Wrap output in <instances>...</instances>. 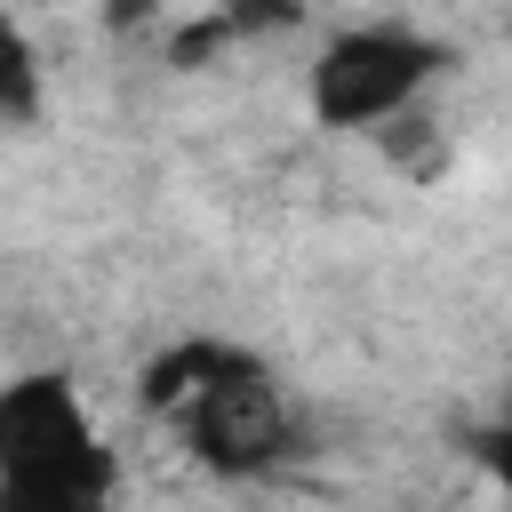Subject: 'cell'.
<instances>
[{
  "label": "cell",
  "mask_w": 512,
  "mask_h": 512,
  "mask_svg": "<svg viewBox=\"0 0 512 512\" xmlns=\"http://www.w3.org/2000/svg\"><path fill=\"white\" fill-rule=\"evenodd\" d=\"M120 456L88 424L72 376L32 368L0 392V512H104Z\"/></svg>",
  "instance_id": "obj_1"
},
{
  "label": "cell",
  "mask_w": 512,
  "mask_h": 512,
  "mask_svg": "<svg viewBox=\"0 0 512 512\" xmlns=\"http://www.w3.org/2000/svg\"><path fill=\"white\" fill-rule=\"evenodd\" d=\"M448 64H456V48L432 40V32H416V24H400V16H384V24H344V32L320 48V64L304 72V104H312L320 128L368 136V128L416 112V96H424Z\"/></svg>",
  "instance_id": "obj_2"
},
{
  "label": "cell",
  "mask_w": 512,
  "mask_h": 512,
  "mask_svg": "<svg viewBox=\"0 0 512 512\" xmlns=\"http://www.w3.org/2000/svg\"><path fill=\"white\" fill-rule=\"evenodd\" d=\"M168 432H176L216 480H256V472H272V464L296 448V416H288V400H280V384H272L264 360H248V368H232L224 384H208L192 408L168 416Z\"/></svg>",
  "instance_id": "obj_3"
},
{
  "label": "cell",
  "mask_w": 512,
  "mask_h": 512,
  "mask_svg": "<svg viewBox=\"0 0 512 512\" xmlns=\"http://www.w3.org/2000/svg\"><path fill=\"white\" fill-rule=\"evenodd\" d=\"M256 352L248 344H232V336H176V344H160L152 360H144V376H136V392H144V408L168 424L176 408H192L208 384H224L232 368H248Z\"/></svg>",
  "instance_id": "obj_4"
},
{
  "label": "cell",
  "mask_w": 512,
  "mask_h": 512,
  "mask_svg": "<svg viewBox=\"0 0 512 512\" xmlns=\"http://www.w3.org/2000/svg\"><path fill=\"white\" fill-rule=\"evenodd\" d=\"M32 120H40V56L16 32L8 40V128H32Z\"/></svg>",
  "instance_id": "obj_5"
},
{
  "label": "cell",
  "mask_w": 512,
  "mask_h": 512,
  "mask_svg": "<svg viewBox=\"0 0 512 512\" xmlns=\"http://www.w3.org/2000/svg\"><path fill=\"white\" fill-rule=\"evenodd\" d=\"M472 456H480V472L512 496V416H496V424H480L472 432Z\"/></svg>",
  "instance_id": "obj_6"
},
{
  "label": "cell",
  "mask_w": 512,
  "mask_h": 512,
  "mask_svg": "<svg viewBox=\"0 0 512 512\" xmlns=\"http://www.w3.org/2000/svg\"><path fill=\"white\" fill-rule=\"evenodd\" d=\"M160 16V0H104V24L112 32H136V24H152Z\"/></svg>",
  "instance_id": "obj_7"
}]
</instances>
